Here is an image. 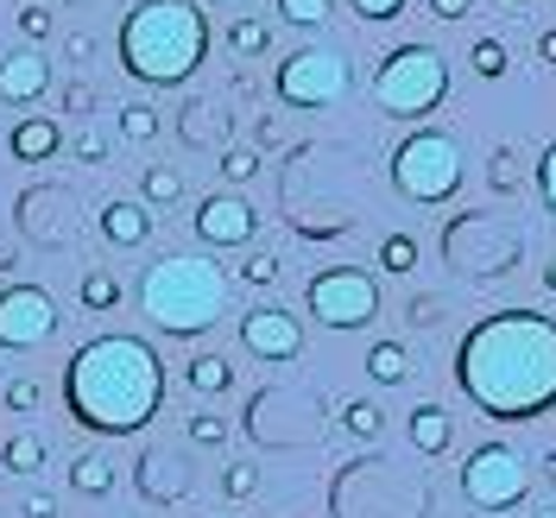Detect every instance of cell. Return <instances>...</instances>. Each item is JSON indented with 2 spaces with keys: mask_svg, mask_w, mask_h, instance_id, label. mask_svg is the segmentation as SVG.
<instances>
[{
  "mask_svg": "<svg viewBox=\"0 0 556 518\" xmlns=\"http://www.w3.org/2000/svg\"><path fill=\"white\" fill-rule=\"evenodd\" d=\"M455 386L493 424H538L544 412H556V316H481L455 348Z\"/></svg>",
  "mask_w": 556,
  "mask_h": 518,
  "instance_id": "1",
  "label": "cell"
},
{
  "mask_svg": "<svg viewBox=\"0 0 556 518\" xmlns=\"http://www.w3.org/2000/svg\"><path fill=\"white\" fill-rule=\"evenodd\" d=\"M64 405L89 437H139L165 412V361L146 336H89L64 367Z\"/></svg>",
  "mask_w": 556,
  "mask_h": 518,
  "instance_id": "2",
  "label": "cell"
},
{
  "mask_svg": "<svg viewBox=\"0 0 556 518\" xmlns=\"http://www.w3.org/2000/svg\"><path fill=\"white\" fill-rule=\"evenodd\" d=\"M208 58V20L197 0H139L121 20V70L146 89H184Z\"/></svg>",
  "mask_w": 556,
  "mask_h": 518,
  "instance_id": "3",
  "label": "cell"
},
{
  "mask_svg": "<svg viewBox=\"0 0 556 518\" xmlns=\"http://www.w3.org/2000/svg\"><path fill=\"white\" fill-rule=\"evenodd\" d=\"M139 311L159 336L197 342L228 316V273L208 253H165L139 278Z\"/></svg>",
  "mask_w": 556,
  "mask_h": 518,
  "instance_id": "4",
  "label": "cell"
},
{
  "mask_svg": "<svg viewBox=\"0 0 556 518\" xmlns=\"http://www.w3.org/2000/svg\"><path fill=\"white\" fill-rule=\"evenodd\" d=\"M329 513L336 518H424L430 513V487H424V475L399 468L392 455H361V462H348L336 475Z\"/></svg>",
  "mask_w": 556,
  "mask_h": 518,
  "instance_id": "5",
  "label": "cell"
},
{
  "mask_svg": "<svg viewBox=\"0 0 556 518\" xmlns=\"http://www.w3.org/2000/svg\"><path fill=\"white\" fill-rule=\"evenodd\" d=\"M374 102L386 121H424L450 102V58L437 45H392L374 64Z\"/></svg>",
  "mask_w": 556,
  "mask_h": 518,
  "instance_id": "6",
  "label": "cell"
},
{
  "mask_svg": "<svg viewBox=\"0 0 556 518\" xmlns=\"http://www.w3.org/2000/svg\"><path fill=\"white\" fill-rule=\"evenodd\" d=\"M386 172H392V190H399L405 203L437 209V203H450L455 190L468 184V159H462V139H455V134L417 127L412 139H399V146H392Z\"/></svg>",
  "mask_w": 556,
  "mask_h": 518,
  "instance_id": "7",
  "label": "cell"
},
{
  "mask_svg": "<svg viewBox=\"0 0 556 518\" xmlns=\"http://www.w3.org/2000/svg\"><path fill=\"white\" fill-rule=\"evenodd\" d=\"M443 260H450L462 278L493 285V278H506L525 260V235L506 222V215L468 209V215H455L450 228H443Z\"/></svg>",
  "mask_w": 556,
  "mask_h": 518,
  "instance_id": "8",
  "label": "cell"
},
{
  "mask_svg": "<svg viewBox=\"0 0 556 518\" xmlns=\"http://www.w3.org/2000/svg\"><path fill=\"white\" fill-rule=\"evenodd\" d=\"M354 89V70L336 45H298V51H285V64L273 70V96L285 108H336Z\"/></svg>",
  "mask_w": 556,
  "mask_h": 518,
  "instance_id": "9",
  "label": "cell"
},
{
  "mask_svg": "<svg viewBox=\"0 0 556 518\" xmlns=\"http://www.w3.org/2000/svg\"><path fill=\"white\" fill-rule=\"evenodd\" d=\"M304 304L323 329H367L374 316H380V273H367V266H323V273L304 285Z\"/></svg>",
  "mask_w": 556,
  "mask_h": 518,
  "instance_id": "10",
  "label": "cell"
},
{
  "mask_svg": "<svg viewBox=\"0 0 556 518\" xmlns=\"http://www.w3.org/2000/svg\"><path fill=\"white\" fill-rule=\"evenodd\" d=\"M531 493V462L513 443H475L462 455V500L481 513H513Z\"/></svg>",
  "mask_w": 556,
  "mask_h": 518,
  "instance_id": "11",
  "label": "cell"
},
{
  "mask_svg": "<svg viewBox=\"0 0 556 518\" xmlns=\"http://www.w3.org/2000/svg\"><path fill=\"white\" fill-rule=\"evenodd\" d=\"M58 304H51V291H38V285H7L0 291V348L7 354H33L58 336Z\"/></svg>",
  "mask_w": 556,
  "mask_h": 518,
  "instance_id": "12",
  "label": "cell"
},
{
  "mask_svg": "<svg viewBox=\"0 0 556 518\" xmlns=\"http://www.w3.org/2000/svg\"><path fill=\"white\" fill-rule=\"evenodd\" d=\"M241 348L253 361H298L304 354V323L285 304H253L241 316Z\"/></svg>",
  "mask_w": 556,
  "mask_h": 518,
  "instance_id": "13",
  "label": "cell"
},
{
  "mask_svg": "<svg viewBox=\"0 0 556 518\" xmlns=\"http://www.w3.org/2000/svg\"><path fill=\"white\" fill-rule=\"evenodd\" d=\"M190 228H197L203 247H247L253 235H260V209L247 203V197H235V190H215V197L197 203Z\"/></svg>",
  "mask_w": 556,
  "mask_h": 518,
  "instance_id": "14",
  "label": "cell"
},
{
  "mask_svg": "<svg viewBox=\"0 0 556 518\" xmlns=\"http://www.w3.org/2000/svg\"><path fill=\"white\" fill-rule=\"evenodd\" d=\"M134 487L152 500V506H172V500H184V493H190V462H184V450H146V455H139Z\"/></svg>",
  "mask_w": 556,
  "mask_h": 518,
  "instance_id": "15",
  "label": "cell"
},
{
  "mask_svg": "<svg viewBox=\"0 0 556 518\" xmlns=\"http://www.w3.org/2000/svg\"><path fill=\"white\" fill-rule=\"evenodd\" d=\"M45 89H51V58H45L38 45H26V51H7V58H0V102L26 108V102H38Z\"/></svg>",
  "mask_w": 556,
  "mask_h": 518,
  "instance_id": "16",
  "label": "cell"
},
{
  "mask_svg": "<svg viewBox=\"0 0 556 518\" xmlns=\"http://www.w3.org/2000/svg\"><path fill=\"white\" fill-rule=\"evenodd\" d=\"M102 241L108 247H146L152 241V209L134 203V197H114V203H102Z\"/></svg>",
  "mask_w": 556,
  "mask_h": 518,
  "instance_id": "17",
  "label": "cell"
},
{
  "mask_svg": "<svg viewBox=\"0 0 556 518\" xmlns=\"http://www.w3.org/2000/svg\"><path fill=\"white\" fill-rule=\"evenodd\" d=\"M58 146H64V127H58L51 114H26V121L7 134V152H13L20 165H45V159H58Z\"/></svg>",
  "mask_w": 556,
  "mask_h": 518,
  "instance_id": "18",
  "label": "cell"
},
{
  "mask_svg": "<svg viewBox=\"0 0 556 518\" xmlns=\"http://www.w3.org/2000/svg\"><path fill=\"white\" fill-rule=\"evenodd\" d=\"M405 430H412V450H417V455H450V443H455L450 405H417Z\"/></svg>",
  "mask_w": 556,
  "mask_h": 518,
  "instance_id": "19",
  "label": "cell"
},
{
  "mask_svg": "<svg viewBox=\"0 0 556 518\" xmlns=\"http://www.w3.org/2000/svg\"><path fill=\"white\" fill-rule=\"evenodd\" d=\"M177 134H184V146H215V152H222V146H228V114H222L215 102H203V96H197V102L184 108Z\"/></svg>",
  "mask_w": 556,
  "mask_h": 518,
  "instance_id": "20",
  "label": "cell"
},
{
  "mask_svg": "<svg viewBox=\"0 0 556 518\" xmlns=\"http://www.w3.org/2000/svg\"><path fill=\"white\" fill-rule=\"evenodd\" d=\"M114 481H121V475H114V455H102V450H83L70 462V487H76L83 500H108Z\"/></svg>",
  "mask_w": 556,
  "mask_h": 518,
  "instance_id": "21",
  "label": "cell"
},
{
  "mask_svg": "<svg viewBox=\"0 0 556 518\" xmlns=\"http://www.w3.org/2000/svg\"><path fill=\"white\" fill-rule=\"evenodd\" d=\"M361 367H367V380H374V386H405L417 374V367H412V348H405V342H374Z\"/></svg>",
  "mask_w": 556,
  "mask_h": 518,
  "instance_id": "22",
  "label": "cell"
},
{
  "mask_svg": "<svg viewBox=\"0 0 556 518\" xmlns=\"http://www.w3.org/2000/svg\"><path fill=\"white\" fill-rule=\"evenodd\" d=\"M184 386L203 392V399H222V392H235V361H228V354H197V361L184 367Z\"/></svg>",
  "mask_w": 556,
  "mask_h": 518,
  "instance_id": "23",
  "label": "cell"
},
{
  "mask_svg": "<svg viewBox=\"0 0 556 518\" xmlns=\"http://www.w3.org/2000/svg\"><path fill=\"white\" fill-rule=\"evenodd\" d=\"M45 437H38V430H20V437H7V443H0V468H7V475H20V481H33L38 468H45Z\"/></svg>",
  "mask_w": 556,
  "mask_h": 518,
  "instance_id": "24",
  "label": "cell"
},
{
  "mask_svg": "<svg viewBox=\"0 0 556 518\" xmlns=\"http://www.w3.org/2000/svg\"><path fill=\"white\" fill-rule=\"evenodd\" d=\"M76 298H83V311H89V316H108V311H121V298H127V291H121V278L108 273V266H89L83 285H76Z\"/></svg>",
  "mask_w": 556,
  "mask_h": 518,
  "instance_id": "25",
  "label": "cell"
},
{
  "mask_svg": "<svg viewBox=\"0 0 556 518\" xmlns=\"http://www.w3.org/2000/svg\"><path fill=\"white\" fill-rule=\"evenodd\" d=\"M139 203L146 209L184 203V172H177V165H146V177H139Z\"/></svg>",
  "mask_w": 556,
  "mask_h": 518,
  "instance_id": "26",
  "label": "cell"
},
{
  "mask_svg": "<svg viewBox=\"0 0 556 518\" xmlns=\"http://www.w3.org/2000/svg\"><path fill=\"white\" fill-rule=\"evenodd\" d=\"M228 51H235V58H266V51H273V26L253 20V13H235V20H228Z\"/></svg>",
  "mask_w": 556,
  "mask_h": 518,
  "instance_id": "27",
  "label": "cell"
},
{
  "mask_svg": "<svg viewBox=\"0 0 556 518\" xmlns=\"http://www.w3.org/2000/svg\"><path fill=\"white\" fill-rule=\"evenodd\" d=\"M342 430L348 437H361V443H380L386 437V412L374 399H342Z\"/></svg>",
  "mask_w": 556,
  "mask_h": 518,
  "instance_id": "28",
  "label": "cell"
},
{
  "mask_svg": "<svg viewBox=\"0 0 556 518\" xmlns=\"http://www.w3.org/2000/svg\"><path fill=\"white\" fill-rule=\"evenodd\" d=\"M273 13L285 20V26L316 33V26H329V20H336V0H273Z\"/></svg>",
  "mask_w": 556,
  "mask_h": 518,
  "instance_id": "29",
  "label": "cell"
},
{
  "mask_svg": "<svg viewBox=\"0 0 556 518\" xmlns=\"http://www.w3.org/2000/svg\"><path fill=\"white\" fill-rule=\"evenodd\" d=\"M159 134H165V121H159V108H152V102H127V108H121V139L152 146Z\"/></svg>",
  "mask_w": 556,
  "mask_h": 518,
  "instance_id": "30",
  "label": "cell"
},
{
  "mask_svg": "<svg viewBox=\"0 0 556 518\" xmlns=\"http://www.w3.org/2000/svg\"><path fill=\"white\" fill-rule=\"evenodd\" d=\"M374 266H386L392 278L417 273V235H405V228H399V235H386V241H380V260H374Z\"/></svg>",
  "mask_w": 556,
  "mask_h": 518,
  "instance_id": "31",
  "label": "cell"
},
{
  "mask_svg": "<svg viewBox=\"0 0 556 518\" xmlns=\"http://www.w3.org/2000/svg\"><path fill=\"white\" fill-rule=\"evenodd\" d=\"M468 64H475V76H481V83H500V76H506V45H500V38H475V45H468Z\"/></svg>",
  "mask_w": 556,
  "mask_h": 518,
  "instance_id": "32",
  "label": "cell"
},
{
  "mask_svg": "<svg viewBox=\"0 0 556 518\" xmlns=\"http://www.w3.org/2000/svg\"><path fill=\"white\" fill-rule=\"evenodd\" d=\"M486 184H493L500 197H519V190H525V172H519V146H500V152H493V172H486Z\"/></svg>",
  "mask_w": 556,
  "mask_h": 518,
  "instance_id": "33",
  "label": "cell"
},
{
  "mask_svg": "<svg viewBox=\"0 0 556 518\" xmlns=\"http://www.w3.org/2000/svg\"><path fill=\"white\" fill-rule=\"evenodd\" d=\"M215 172L228 177V184H253V177H260V152H253V146H222Z\"/></svg>",
  "mask_w": 556,
  "mask_h": 518,
  "instance_id": "34",
  "label": "cell"
},
{
  "mask_svg": "<svg viewBox=\"0 0 556 518\" xmlns=\"http://www.w3.org/2000/svg\"><path fill=\"white\" fill-rule=\"evenodd\" d=\"M184 437H190L197 450H222V443H228L235 430H228V417H215V412H197L190 424H184Z\"/></svg>",
  "mask_w": 556,
  "mask_h": 518,
  "instance_id": "35",
  "label": "cell"
},
{
  "mask_svg": "<svg viewBox=\"0 0 556 518\" xmlns=\"http://www.w3.org/2000/svg\"><path fill=\"white\" fill-rule=\"evenodd\" d=\"M278 278H285V260H278V253H247L241 285H253V291H273Z\"/></svg>",
  "mask_w": 556,
  "mask_h": 518,
  "instance_id": "36",
  "label": "cell"
},
{
  "mask_svg": "<svg viewBox=\"0 0 556 518\" xmlns=\"http://www.w3.org/2000/svg\"><path fill=\"white\" fill-rule=\"evenodd\" d=\"M0 399H7V412H13V417H33L38 399H45V386H38L33 374H20V380H7V392H0Z\"/></svg>",
  "mask_w": 556,
  "mask_h": 518,
  "instance_id": "37",
  "label": "cell"
},
{
  "mask_svg": "<svg viewBox=\"0 0 556 518\" xmlns=\"http://www.w3.org/2000/svg\"><path fill=\"white\" fill-rule=\"evenodd\" d=\"M222 493H228V500H253V493H260V468H253V462H228V468H222Z\"/></svg>",
  "mask_w": 556,
  "mask_h": 518,
  "instance_id": "38",
  "label": "cell"
},
{
  "mask_svg": "<svg viewBox=\"0 0 556 518\" xmlns=\"http://www.w3.org/2000/svg\"><path fill=\"white\" fill-rule=\"evenodd\" d=\"M531 184H538V203L556 215V139L538 152V172H531Z\"/></svg>",
  "mask_w": 556,
  "mask_h": 518,
  "instance_id": "39",
  "label": "cell"
},
{
  "mask_svg": "<svg viewBox=\"0 0 556 518\" xmlns=\"http://www.w3.org/2000/svg\"><path fill=\"white\" fill-rule=\"evenodd\" d=\"M348 13L367 20V26H392V20L405 13V0H348Z\"/></svg>",
  "mask_w": 556,
  "mask_h": 518,
  "instance_id": "40",
  "label": "cell"
},
{
  "mask_svg": "<svg viewBox=\"0 0 556 518\" xmlns=\"http://www.w3.org/2000/svg\"><path fill=\"white\" fill-rule=\"evenodd\" d=\"M13 26H20V38L45 45V38H51V7H20V13H13Z\"/></svg>",
  "mask_w": 556,
  "mask_h": 518,
  "instance_id": "41",
  "label": "cell"
},
{
  "mask_svg": "<svg viewBox=\"0 0 556 518\" xmlns=\"http://www.w3.org/2000/svg\"><path fill=\"white\" fill-rule=\"evenodd\" d=\"M405 323H412V329H437V323H443V298L417 291L412 304H405Z\"/></svg>",
  "mask_w": 556,
  "mask_h": 518,
  "instance_id": "42",
  "label": "cell"
},
{
  "mask_svg": "<svg viewBox=\"0 0 556 518\" xmlns=\"http://www.w3.org/2000/svg\"><path fill=\"white\" fill-rule=\"evenodd\" d=\"M70 152H76L83 165H108V139L96 134V127H83V134H76V146H70Z\"/></svg>",
  "mask_w": 556,
  "mask_h": 518,
  "instance_id": "43",
  "label": "cell"
},
{
  "mask_svg": "<svg viewBox=\"0 0 556 518\" xmlns=\"http://www.w3.org/2000/svg\"><path fill=\"white\" fill-rule=\"evenodd\" d=\"M89 108H96V89H89V83H70L64 89V114H89Z\"/></svg>",
  "mask_w": 556,
  "mask_h": 518,
  "instance_id": "44",
  "label": "cell"
},
{
  "mask_svg": "<svg viewBox=\"0 0 556 518\" xmlns=\"http://www.w3.org/2000/svg\"><path fill=\"white\" fill-rule=\"evenodd\" d=\"M424 7H430V20H468V7H475V0H424Z\"/></svg>",
  "mask_w": 556,
  "mask_h": 518,
  "instance_id": "45",
  "label": "cell"
},
{
  "mask_svg": "<svg viewBox=\"0 0 556 518\" xmlns=\"http://www.w3.org/2000/svg\"><path fill=\"white\" fill-rule=\"evenodd\" d=\"M20 518H58V500H51V493H26Z\"/></svg>",
  "mask_w": 556,
  "mask_h": 518,
  "instance_id": "46",
  "label": "cell"
},
{
  "mask_svg": "<svg viewBox=\"0 0 556 518\" xmlns=\"http://www.w3.org/2000/svg\"><path fill=\"white\" fill-rule=\"evenodd\" d=\"M64 58L89 64V58H96V38H89V33H70V38H64Z\"/></svg>",
  "mask_w": 556,
  "mask_h": 518,
  "instance_id": "47",
  "label": "cell"
},
{
  "mask_svg": "<svg viewBox=\"0 0 556 518\" xmlns=\"http://www.w3.org/2000/svg\"><path fill=\"white\" fill-rule=\"evenodd\" d=\"M531 58H538V70H556V26H551V33H538Z\"/></svg>",
  "mask_w": 556,
  "mask_h": 518,
  "instance_id": "48",
  "label": "cell"
},
{
  "mask_svg": "<svg viewBox=\"0 0 556 518\" xmlns=\"http://www.w3.org/2000/svg\"><path fill=\"white\" fill-rule=\"evenodd\" d=\"M253 139H260V146H278V139H285V127H278V121H260V127H253Z\"/></svg>",
  "mask_w": 556,
  "mask_h": 518,
  "instance_id": "49",
  "label": "cell"
},
{
  "mask_svg": "<svg viewBox=\"0 0 556 518\" xmlns=\"http://www.w3.org/2000/svg\"><path fill=\"white\" fill-rule=\"evenodd\" d=\"M13 266H20V247H13L7 235H0V273H13Z\"/></svg>",
  "mask_w": 556,
  "mask_h": 518,
  "instance_id": "50",
  "label": "cell"
},
{
  "mask_svg": "<svg viewBox=\"0 0 556 518\" xmlns=\"http://www.w3.org/2000/svg\"><path fill=\"white\" fill-rule=\"evenodd\" d=\"M544 291H551V298H556V253H551V260H544Z\"/></svg>",
  "mask_w": 556,
  "mask_h": 518,
  "instance_id": "51",
  "label": "cell"
},
{
  "mask_svg": "<svg viewBox=\"0 0 556 518\" xmlns=\"http://www.w3.org/2000/svg\"><path fill=\"white\" fill-rule=\"evenodd\" d=\"M538 468H544V481H551V487H556V450H551V455H544V462H538Z\"/></svg>",
  "mask_w": 556,
  "mask_h": 518,
  "instance_id": "52",
  "label": "cell"
},
{
  "mask_svg": "<svg viewBox=\"0 0 556 518\" xmlns=\"http://www.w3.org/2000/svg\"><path fill=\"white\" fill-rule=\"evenodd\" d=\"M506 7H531V0H506Z\"/></svg>",
  "mask_w": 556,
  "mask_h": 518,
  "instance_id": "53",
  "label": "cell"
},
{
  "mask_svg": "<svg viewBox=\"0 0 556 518\" xmlns=\"http://www.w3.org/2000/svg\"><path fill=\"white\" fill-rule=\"evenodd\" d=\"M215 7H235V0H215Z\"/></svg>",
  "mask_w": 556,
  "mask_h": 518,
  "instance_id": "54",
  "label": "cell"
}]
</instances>
